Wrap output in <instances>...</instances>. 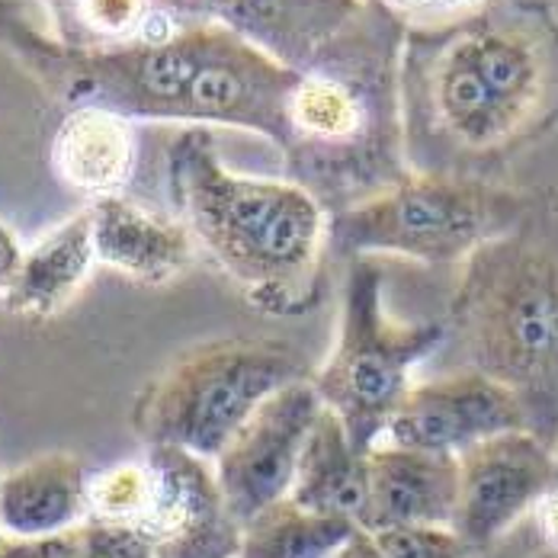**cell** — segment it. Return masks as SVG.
<instances>
[{
    "label": "cell",
    "instance_id": "cell-18",
    "mask_svg": "<svg viewBox=\"0 0 558 558\" xmlns=\"http://www.w3.org/2000/svg\"><path fill=\"white\" fill-rule=\"evenodd\" d=\"M52 170L81 196H119L138 165L132 122L104 110L64 112L52 138Z\"/></svg>",
    "mask_w": 558,
    "mask_h": 558
},
{
    "label": "cell",
    "instance_id": "cell-16",
    "mask_svg": "<svg viewBox=\"0 0 558 558\" xmlns=\"http://www.w3.org/2000/svg\"><path fill=\"white\" fill-rule=\"evenodd\" d=\"M97 264L138 282H170L196 260V241L186 225L158 216L129 196H104L87 206Z\"/></svg>",
    "mask_w": 558,
    "mask_h": 558
},
{
    "label": "cell",
    "instance_id": "cell-30",
    "mask_svg": "<svg viewBox=\"0 0 558 558\" xmlns=\"http://www.w3.org/2000/svg\"><path fill=\"white\" fill-rule=\"evenodd\" d=\"M331 558H383L379 553V546H376V539H373V533H366V530H356L340 549H337Z\"/></svg>",
    "mask_w": 558,
    "mask_h": 558
},
{
    "label": "cell",
    "instance_id": "cell-28",
    "mask_svg": "<svg viewBox=\"0 0 558 558\" xmlns=\"http://www.w3.org/2000/svg\"><path fill=\"white\" fill-rule=\"evenodd\" d=\"M386 7H391L395 13L408 16H437V13H459L478 0H383Z\"/></svg>",
    "mask_w": 558,
    "mask_h": 558
},
{
    "label": "cell",
    "instance_id": "cell-33",
    "mask_svg": "<svg viewBox=\"0 0 558 558\" xmlns=\"http://www.w3.org/2000/svg\"><path fill=\"white\" fill-rule=\"evenodd\" d=\"M0 539H3V533H0Z\"/></svg>",
    "mask_w": 558,
    "mask_h": 558
},
{
    "label": "cell",
    "instance_id": "cell-8",
    "mask_svg": "<svg viewBox=\"0 0 558 558\" xmlns=\"http://www.w3.org/2000/svg\"><path fill=\"white\" fill-rule=\"evenodd\" d=\"M447 343V322L401 325L386 315L383 270L373 257L347 264L331 356L312 373L322 404L335 411L353 447L369 452L383 440L411 373Z\"/></svg>",
    "mask_w": 558,
    "mask_h": 558
},
{
    "label": "cell",
    "instance_id": "cell-14",
    "mask_svg": "<svg viewBox=\"0 0 558 558\" xmlns=\"http://www.w3.org/2000/svg\"><path fill=\"white\" fill-rule=\"evenodd\" d=\"M459 507V459L449 452L376 444L369 449L366 533L452 530Z\"/></svg>",
    "mask_w": 558,
    "mask_h": 558
},
{
    "label": "cell",
    "instance_id": "cell-13",
    "mask_svg": "<svg viewBox=\"0 0 558 558\" xmlns=\"http://www.w3.org/2000/svg\"><path fill=\"white\" fill-rule=\"evenodd\" d=\"M292 84L295 71L282 68L231 29L213 23L209 49L186 90L183 122L196 129L228 125L257 132L279 148L286 97Z\"/></svg>",
    "mask_w": 558,
    "mask_h": 558
},
{
    "label": "cell",
    "instance_id": "cell-2",
    "mask_svg": "<svg viewBox=\"0 0 558 558\" xmlns=\"http://www.w3.org/2000/svg\"><path fill=\"white\" fill-rule=\"evenodd\" d=\"M408 26L383 0H363L360 13L295 71L279 151L286 180L308 190L328 219L414 177L401 125Z\"/></svg>",
    "mask_w": 558,
    "mask_h": 558
},
{
    "label": "cell",
    "instance_id": "cell-29",
    "mask_svg": "<svg viewBox=\"0 0 558 558\" xmlns=\"http://www.w3.org/2000/svg\"><path fill=\"white\" fill-rule=\"evenodd\" d=\"M20 260H23V247L20 241L13 238V231L7 225H0V295L10 289V282L20 270Z\"/></svg>",
    "mask_w": 558,
    "mask_h": 558
},
{
    "label": "cell",
    "instance_id": "cell-22",
    "mask_svg": "<svg viewBox=\"0 0 558 558\" xmlns=\"http://www.w3.org/2000/svg\"><path fill=\"white\" fill-rule=\"evenodd\" d=\"M360 526L302 510L292 498L244 523L238 558H331Z\"/></svg>",
    "mask_w": 558,
    "mask_h": 558
},
{
    "label": "cell",
    "instance_id": "cell-27",
    "mask_svg": "<svg viewBox=\"0 0 558 558\" xmlns=\"http://www.w3.org/2000/svg\"><path fill=\"white\" fill-rule=\"evenodd\" d=\"M533 517V526H536V536L543 539V546L549 549V556L558 558V485H553L536 507L530 510Z\"/></svg>",
    "mask_w": 558,
    "mask_h": 558
},
{
    "label": "cell",
    "instance_id": "cell-24",
    "mask_svg": "<svg viewBox=\"0 0 558 558\" xmlns=\"http://www.w3.org/2000/svg\"><path fill=\"white\" fill-rule=\"evenodd\" d=\"M77 558H155V546L132 526L87 517L71 530Z\"/></svg>",
    "mask_w": 558,
    "mask_h": 558
},
{
    "label": "cell",
    "instance_id": "cell-20",
    "mask_svg": "<svg viewBox=\"0 0 558 558\" xmlns=\"http://www.w3.org/2000/svg\"><path fill=\"white\" fill-rule=\"evenodd\" d=\"M97 264L94 231L87 209L56 225L43 234L29 251H23L20 270L10 289L0 295L3 308L23 318H52L61 312L74 292L84 286Z\"/></svg>",
    "mask_w": 558,
    "mask_h": 558
},
{
    "label": "cell",
    "instance_id": "cell-26",
    "mask_svg": "<svg viewBox=\"0 0 558 558\" xmlns=\"http://www.w3.org/2000/svg\"><path fill=\"white\" fill-rule=\"evenodd\" d=\"M0 558H77L74 536H52V539H0Z\"/></svg>",
    "mask_w": 558,
    "mask_h": 558
},
{
    "label": "cell",
    "instance_id": "cell-10",
    "mask_svg": "<svg viewBox=\"0 0 558 558\" xmlns=\"http://www.w3.org/2000/svg\"><path fill=\"white\" fill-rule=\"evenodd\" d=\"M459 507L452 533L482 553L558 485L556 452L530 430H510L459 456Z\"/></svg>",
    "mask_w": 558,
    "mask_h": 558
},
{
    "label": "cell",
    "instance_id": "cell-4",
    "mask_svg": "<svg viewBox=\"0 0 558 558\" xmlns=\"http://www.w3.org/2000/svg\"><path fill=\"white\" fill-rule=\"evenodd\" d=\"M449 363L510 391L526 430L558 444V190L462 260L447 312Z\"/></svg>",
    "mask_w": 558,
    "mask_h": 558
},
{
    "label": "cell",
    "instance_id": "cell-31",
    "mask_svg": "<svg viewBox=\"0 0 558 558\" xmlns=\"http://www.w3.org/2000/svg\"><path fill=\"white\" fill-rule=\"evenodd\" d=\"M193 3H196V0H155V7H158L161 13H170V16L180 20V23H193V20H190Z\"/></svg>",
    "mask_w": 558,
    "mask_h": 558
},
{
    "label": "cell",
    "instance_id": "cell-5",
    "mask_svg": "<svg viewBox=\"0 0 558 558\" xmlns=\"http://www.w3.org/2000/svg\"><path fill=\"white\" fill-rule=\"evenodd\" d=\"M213 23H186L122 49L81 52L56 43L16 0H0V49L64 110H104L129 122H183L190 81Z\"/></svg>",
    "mask_w": 558,
    "mask_h": 558
},
{
    "label": "cell",
    "instance_id": "cell-21",
    "mask_svg": "<svg viewBox=\"0 0 558 558\" xmlns=\"http://www.w3.org/2000/svg\"><path fill=\"white\" fill-rule=\"evenodd\" d=\"M39 7L49 16L46 33L81 52L122 49L186 26L161 13L155 0H39Z\"/></svg>",
    "mask_w": 558,
    "mask_h": 558
},
{
    "label": "cell",
    "instance_id": "cell-12",
    "mask_svg": "<svg viewBox=\"0 0 558 558\" xmlns=\"http://www.w3.org/2000/svg\"><path fill=\"white\" fill-rule=\"evenodd\" d=\"M510 430H526L517 398L475 369H452L408 389L379 444L459 456Z\"/></svg>",
    "mask_w": 558,
    "mask_h": 558
},
{
    "label": "cell",
    "instance_id": "cell-34",
    "mask_svg": "<svg viewBox=\"0 0 558 558\" xmlns=\"http://www.w3.org/2000/svg\"><path fill=\"white\" fill-rule=\"evenodd\" d=\"M549 558H553V556H549Z\"/></svg>",
    "mask_w": 558,
    "mask_h": 558
},
{
    "label": "cell",
    "instance_id": "cell-19",
    "mask_svg": "<svg viewBox=\"0 0 558 558\" xmlns=\"http://www.w3.org/2000/svg\"><path fill=\"white\" fill-rule=\"evenodd\" d=\"M292 501L308 513L347 520L363 530L369 504V452L353 447L335 411L322 408L302 449Z\"/></svg>",
    "mask_w": 558,
    "mask_h": 558
},
{
    "label": "cell",
    "instance_id": "cell-25",
    "mask_svg": "<svg viewBox=\"0 0 558 558\" xmlns=\"http://www.w3.org/2000/svg\"><path fill=\"white\" fill-rule=\"evenodd\" d=\"M383 558H469L475 556L452 530H383L373 533Z\"/></svg>",
    "mask_w": 558,
    "mask_h": 558
},
{
    "label": "cell",
    "instance_id": "cell-6",
    "mask_svg": "<svg viewBox=\"0 0 558 558\" xmlns=\"http://www.w3.org/2000/svg\"><path fill=\"white\" fill-rule=\"evenodd\" d=\"M302 379H312V369L289 340H206L183 350L138 395L132 427L145 447H177L216 462L270 395Z\"/></svg>",
    "mask_w": 558,
    "mask_h": 558
},
{
    "label": "cell",
    "instance_id": "cell-15",
    "mask_svg": "<svg viewBox=\"0 0 558 558\" xmlns=\"http://www.w3.org/2000/svg\"><path fill=\"white\" fill-rule=\"evenodd\" d=\"M363 0H196L193 23H219L274 58L302 71L360 13Z\"/></svg>",
    "mask_w": 558,
    "mask_h": 558
},
{
    "label": "cell",
    "instance_id": "cell-7",
    "mask_svg": "<svg viewBox=\"0 0 558 558\" xmlns=\"http://www.w3.org/2000/svg\"><path fill=\"white\" fill-rule=\"evenodd\" d=\"M539 190H517L498 180L411 177L328 219V254L356 260L398 254L421 264H462L482 244L526 219Z\"/></svg>",
    "mask_w": 558,
    "mask_h": 558
},
{
    "label": "cell",
    "instance_id": "cell-3",
    "mask_svg": "<svg viewBox=\"0 0 558 558\" xmlns=\"http://www.w3.org/2000/svg\"><path fill=\"white\" fill-rule=\"evenodd\" d=\"M168 196L196 251L238 282L251 308L299 318L322 305L328 213L308 190L228 170L213 132L190 125L168 151Z\"/></svg>",
    "mask_w": 558,
    "mask_h": 558
},
{
    "label": "cell",
    "instance_id": "cell-23",
    "mask_svg": "<svg viewBox=\"0 0 558 558\" xmlns=\"http://www.w3.org/2000/svg\"><path fill=\"white\" fill-rule=\"evenodd\" d=\"M87 501H90L87 517L142 530L145 513L151 507V469H148L145 456L94 472Z\"/></svg>",
    "mask_w": 558,
    "mask_h": 558
},
{
    "label": "cell",
    "instance_id": "cell-32",
    "mask_svg": "<svg viewBox=\"0 0 558 558\" xmlns=\"http://www.w3.org/2000/svg\"><path fill=\"white\" fill-rule=\"evenodd\" d=\"M553 452H556V462H558V444H556V449H553Z\"/></svg>",
    "mask_w": 558,
    "mask_h": 558
},
{
    "label": "cell",
    "instance_id": "cell-11",
    "mask_svg": "<svg viewBox=\"0 0 558 558\" xmlns=\"http://www.w3.org/2000/svg\"><path fill=\"white\" fill-rule=\"evenodd\" d=\"M151 507L142 536L155 558H238L244 526L225 507L216 465L177 447H145Z\"/></svg>",
    "mask_w": 558,
    "mask_h": 558
},
{
    "label": "cell",
    "instance_id": "cell-9",
    "mask_svg": "<svg viewBox=\"0 0 558 558\" xmlns=\"http://www.w3.org/2000/svg\"><path fill=\"white\" fill-rule=\"evenodd\" d=\"M322 408L312 379L292 383L270 395L222 449L216 475L225 507L241 526L292 495L302 449Z\"/></svg>",
    "mask_w": 558,
    "mask_h": 558
},
{
    "label": "cell",
    "instance_id": "cell-17",
    "mask_svg": "<svg viewBox=\"0 0 558 558\" xmlns=\"http://www.w3.org/2000/svg\"><path fill=\"white\" fill-rule=\"evenodd\" d=\"M90 465L74 452H43L0 475V533L10 539H52L90 513Z\"/></svg>",
    "mask_w": 558,
    "mask_h": 558
},
{
    "label": "cell",
    "instance_id": "cell-1",
    "mask_svg": "<svg viewBox=\"0 0 558 558\" xmlns=\"http://www.w3.org/2000/svg\"><path fill=\"white\" fill-rule=\"evenodd\" d=\"M404 158L417 177L498 180L558 129V13L549 0H478L408 26Z\"/></svg>",
    "mask_w": 558,
    "mask_h": 558
}]
</instances>
